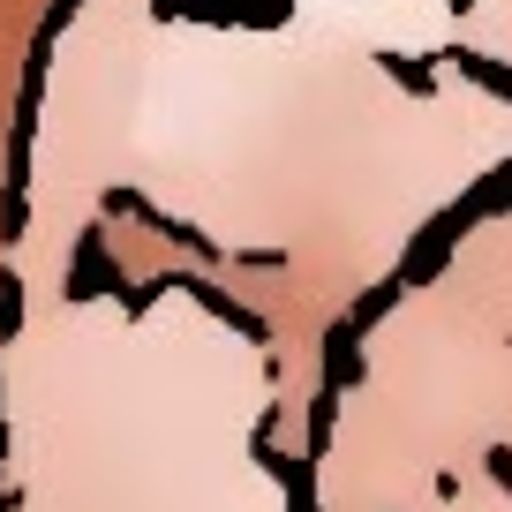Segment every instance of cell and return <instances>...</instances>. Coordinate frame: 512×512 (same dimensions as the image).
<instances>
[{"instance_id": "6da1fadb", "label": "cell", "mask_w": 512, "mask_h": 512, "mask_svg": "<svg viewBox=\"0 0 512 512\" xmlns=\"http://www.w3.org/2000/svg\"><path fill=\"white\" fill-rule=\"evenodd\" d=\"M512 166V91L437 61L407 76L317 31H121L91 0L38 83L8 287L181 272L279 362V460L309 452L332 339L437 219Z\"/></svg>"}, {"instance_id": "7a4b0ae2", "label": "cell", "mask_w": 512, "mask_h": 512, "mask_svg": "<svg viewBox=\"0 0 512 512\" xmlns=\"http://www.w3.org/2000/svg\"><path fill=\"white\" fill-rule=\"evenodd\" d=\"M279 362L181 272L16 294L0 324V512H294Z\"/></svg>"}]
</instances>
